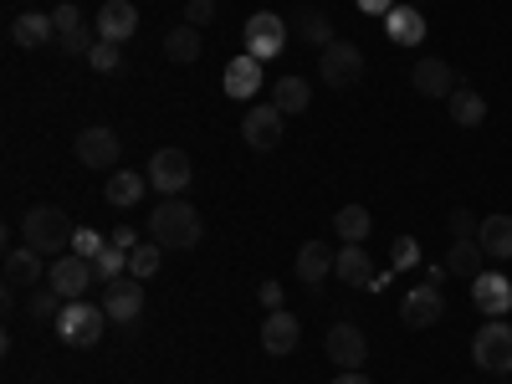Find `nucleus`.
I'll return each instance as SVG.
<instances>
[{"label": "nucleus", "instance_id": "f257e3e1", "mask_svg": "<svg viewBox=\"0 0 512 384\" xmlns=\"http://www.w3.org/2000/svg\"><path fill=\"white\" fill-rule=\"evenodd\" d=\"M200 210L185 200V195H164L154 205V216H149V236L164 246V251H190L200 241Z\"/></svg>", "mask_w": 512, "mask_h": 384}, {"label": "nucleus", "instance_id": "f03ea898", "mask_svg": "<svg viewBox=\"0 0 512 384\" xmlns=\"http://www.w3.org/2000/svg\"><path fill=\"white\" fill-rule=\"evenodd\" d=\"M21 236H26V246L41 251V256H67L77 231H72V221H67V210H57V205H31L26 216H21Z\"/></svg>", "mask_w": 512, "mask_h": 384}, {"label": "nucleus", "instance_id": "7ed1b4c3", "mask_svg": "<svg viewBox=\"0 0 512 384\" xmlns=\"http://www.w3.org/2000/svg\"><path fill=\"white\" fill-rule=\"evenodd\" d=\"M57 328V338L62 344H72V349H93L98 338H103V328H108V308H93V303H67L62 308V318L52 323Z\"/></svg>", "mask_w": 512, "mask_h": 384}, {"label": "nucleus", "instance_id": "20e7f679", "mask_svg": "<svg viewBox=\"0 0 512 384\" xmlns=\"http://www.w3.org/2000/svg\"><path fill=\"white\" fill-rule=\"evenodd\" d=\"M472 359H477L487 374H512V323H507V318H492V323L477 328Z\"/></svg>", "mask_w": 512, "mask_h": 384}, {"label": "nucleus", "instance_id": "39448f33", "mask_svg": "<svg viewBox=\"0 0 512 384\" xmlns=\"http://www.w3.org/2000/svg\"><path fill=\"white\" fill-rule=\"evenodd\" d=\"M144 175H149V185H154L159 195H180V190H190V180H195V164H190L185 149H154Z\"/></svg>", "mask_w": 512, "mask_h": 384}, {"label": "nucleus", "instance_id": "423d86ee", "mask_svg": "<svg viewBox=\"0 0 512 384\" xmlns=\"http://www.w3.org/2000/svg\"><path fill=\"white\" fill-rule=\"evenodd\" d=\"M318 77L328 82V88H354V82L364 77V52L354 47V41H333V47H323V57H318Z\"/></svg>", "mask_w": 512, "mask_h": 384}, {"label": "nucleus", "instance_id": "0eeeda50", "mask_svg": "<svg viewBox=\"0 0 512 384\" xmlns=\"http://www.w3.org/2000/svg\"><path fill=\"white\" fill-rule=\"evenodd\" d=\"M246 52L256 57V62H272L282 47H287V21L282 16H272V11H256L251 21H246Z\"/></svg>", "mask_w": 512, "mask_h": 384}, {"label": "nucleus", "instance_id": "6e6552de", "mask_svg": "<svg viewBox=\"0 0 512 384\" xmlns=\"http://www.w3.org/2000/svg\"><path fill=\"white\" fill-rule=\"evenodd\" d=\"M282 123H287V113L282 108H251L246 118H241V144L246 149H256V154H272L277 144H282Z\"/></svg>", "mask_w": 512, "mask_h": 384}, {"label": "nucleus", "instance_id": "1a4fd4ad", "mask_svg": "<svg viewBox=\"0 0 512 384\" xmlns=\"http://www.w3.org/2000/svg\"><path fill=\"white\" fill-rule=\"evenodd\" d=\"M400 318H405V328H436L441 318H446V297H441V287L436 282H420V287H410L405 292V303H400Z\"/></svg>", "mask_w": 512, "mask_h": 384}, {"label": "nucleus", "instance_id": "9d476101", "mask_svg": "<svg viewBox=\"0 0 512 384\" xmlns=\"http://www.w3.org/2000/svg\"><path fill=\"white\" fill-rule=\"evenodd\" d=\"M323 349H328V359H333L338 369H364V359H369V338L359 333V323H333L328 338H323Z\"/></svg>", "mask_w": 512, "mask_h": 384}, {"label": "nucleus", "instance_id": "9b49d317", "mask_svg": "<svg viewBox=\"0 0 512 384\" xmlns=\"http://www.w3.org/2000/svg\"><path fill=\"white\" fill-rule=\"evenodd\" d=\"M93 282H98V277H93V262H82V256H72V251H67V256H57L52 272H47V287H52V292H62L67 303H77V297L88 292Z\"/></svg>", "mask_w": 512, "mask_h": 384}, {"label": "nucleus", "instance_id": "f8f14e48", "mask_svg": "<svg viewBox=\"0 0 512 384\" xmlns=\"http://www.w3.org/2000/svg\"><path fill=\"white\" fill-rule=\"evenodd\" d=\"M72 154L88 164V169H113L118 164V134H113V128H82Z\"/></svg>", "mask_w": 512, "mask_h": 384}, {"label": "nucleus", "instance_id": "ddd939ff", "mask_svg": "<svg viewBox=\"0 0 512 384\" xmlns=\"http://www.w3.org/2000/svg\"><path fill=\"white\" fill-rule=\"evenodd\" d=\"M472 303H477L487 318H507V313H512V277H502V272L472 277Z\"/></svg>", "mask_w": 512, "mask_h": 384}, {"label": "nucleus", "instance_id": "4468645a", "mask_svg": "<svg viewBox=\"0 0 512 384\" xmlns=\"http://www.w3.org/2000/svg\"><path fill=\"white\" fill-rule=\"evenodd\" d=\"M410 82H415L420 98H451V93L461 88L456 72H451V62H441V57H420L415 72H410Z\"/></svg>", "mask_w": 512, "mask_h": 384}, {"label": "nucleus", "instance_id": "2eb2a0df", "mask_svg": "<svg viewBox=\"0 0 512 384\" xmlns=\"http://www.w3.org/2000/svg\"><path fill=\"white\" fill-rule=\"evenodd\" d=\"M103 308H108L113 323H134V318L144 313V282H139V277H118V282H108Z\"/></svg>", "mask_w": 512, "mask_h": 384}, {"label": "nucleus", "instance_id": "dca6fc26", "mask_svg": "<svg viewBox=\"0 0 512 384\" xmlns=\"http://www.w3.org/2000/svg\"><path fill=\"white\" fill-rule=\"evenodd\" d=\"M297 344H303V323H297L292 313H282V308H277V313H267V318H262V349H267L272 359H287Z\"/></svg>", "mask_w": 512, "mask_h": 384}, {"label": "nucleus", "instance_id": "f3484780", "mask_svg": "<svg viewBox=\"0 0 512 384\" xmlns=\"http://www.w3.org/2000/svg\"><path fill=\"white\" fill-rule=\"evenodd\" d=\"M134 31H139V6H134V0H108V6L98 11V36L103 41H118V47H123Z\"/></svg>", "mask_w": 512, "mask_h": 384}, {"label": "nucleus", "instance_id": "a211bd4d", "mask_svg": "<svg viewBox=\"0 0 512 384\" xmlns=\"http://www.w3.org/2000/svg\"><path fill=\"white\" fill-rule=\"evenodd\" d=\"M384 36H390L395 47H420V41H425V16H420V6H405V0H400V6L384 16Z\"/></svg>", "mask_w": 512, "mask_h": 384}, {"label": "nucleus", "instance_id": "6ab92c4d", "mask_svg": "<svg viewBox=\"0 0 512 384\" xmlns=\"http://www.w3.org/2000/svg\"><path fill=\"white\" fill-rule=\"evenodd\" d=\"M221 88H226L231 98H256V93H262V62H256L251 52H246V57H231Z\"/></svg>", "mask_w": 512, "mask_h": 384}, {"label": "nucleus", "instance_id": "aec40b11", "mask_svg": "<svg viewBox=\"0 0 512 384\" xmlns=\"http://www.w3.org/2000/svg\"><path fill=\"white\" fill-rule=\"evenodd\" d=\"M41 262H47L41 251L11 246V251H6V282H11V287H36L41 277H47V267H41Z\"/></svg>", "mask_w": 512, "mask_h": 384}, {"label": "nucleus", "instance_id": "412c9836", "mask_svg": "<svg viewBox=\"0 0 512 384\" xmlns=\"http://www.w3.org/2000/svg\"><path fill=\"white\" fill-rule=\"evenodd\" d=\"M333 262H338V251H328L323 241H303V246H297V277H303L308 287H323Z\"/></svg>", "mask_w": 512, "mask_h": 384}, {"label": "nucleus", "instance_id": "4be33fe9", "mask_svg": "<svg viewBox=\"0 0 512 384\" xmlns=\"http://www.w3.org/2000/svg\"><path fill=\"white\" fill-rule=\"evenodd\" d=\"M482 256H487V251H482L477 236H456L451 251H446V272H451V277H482V272H487Z\"/></svg>", "mask_w": 512, "mask_h": 384}, {"label": "nucleus", "instance_id": "5701e85b", "mask_svg": "<svg viewBox=\"0 0 512 384\" xmlns=\"http://www.w3.org/2000/svg\"><path fill=\"white\" fill-rule=\"evenodd\" d=\"M482 251L492 262H512V216H482V231H477Z\"/></svg>", "mask_w": 512, "mask_h": 384}, {"label": "nucleus", "instance_id": "b1692460", "mask_svg": "<svg viewBox=\"0 0 512 384\" xmlns=\"http://www.w3.org/2000/svg\"><path fill=\"white\" fill-rule=\"evenodd\" d=\"M11 41H16V47H47V41H57V21L26 11V16L11 21Z\"/></svg>", "mask_w": 512, "mask_h": 384}, {"label": "nucleus", "instance_id": "393cba45", "mask_svg": "<svg viewBox=\"0 0 512 384\" xmlns=\"http://www.w3.org/2000/svg\"><path fill=\"white\" fill-rule=\"evenodd\" d=\"M144 190H149V175H139V169H113V180H108L103 200L118 205V210H128V205H139Z\"/></svg>", "mask_w": 512, "mask_h": 384}, {"label": "nucleus", "instance_id": "a878e982", "mask_svg": "<svg viewBox=\"0 0 512 384\" xmlns=\"http://www.w3.org/2000/svg\"><path fill=\"white\" fill-rule=\"evenodd\" d=\"M200 52H205V36H200V26H175V31H164V57L169 62H200Z\"/></svg>", "mask_w": 512, "mask_h": 384}, {"label": "nucleus", "instance_id": "bb28decb", "mask_svg": "<svg viewBox=\"0 0 512 384\" xmlns=\"http://www.w3.org/2000/svg\"><path fill=\"white\" fill-rule=\"evenodd\" d=\"M446 108H451V123H461V128H482V118H487V98L477 88H456L446 98Z\"/></svg>", "mask_w": 512, "mask_h": 384}, {"label": "nucleus", "instance_id": "cd10ccee", "mask_svg": "<svg viewBox=\"0 0 512 384\" xmlns=\"http://www.w3.org/2000/svg\"><path fill=\"white\" fill-rule=\"evenodd\" d=\"M308 103H313V82H308V77H277L272 108H282V113H308Z\"/></svg>", "mask_w": 512, "mask_h": 384}, {"label": "nucleus", "instance_id": "c85d7f7f", "mask_svg": "<svg viewBox=\"0 0 512 384\" xmlns=\"http://www.w3.org/2000/svg\"><path fill=\"white\" fill-rule=\"evenodd\" d=\"M333 272L344 277V282H354V287H369V282H374V262H369L364 246H344V251H338Z\"/></svg>", "mask_w": 512, "mask_h": 384}, {"label": "nucleus", "instance_id": "c756f323", "mask_svg": "<svg viewBox=\"0 0 512 384\" xmlns=\"http://www.w3.org/2000/svg\"><path fill=\"white\" fill-rule=\"evenodd\" d=\"M292 26H297V41H308V47H318V52L338 41V36H333V21H328L323 11H297Z\"/></svg>", "mask_w": 512, "mask_h": 384}, {"label": "nucleus", "instance_id": "7c9ffc66", "mask_svg": "<svg viewBox=\"0 0 512 384\" xmlns=\"http://www.w3.org/2000/svg\"><path fill=\"white\" fill-rule=\"evenodd\" d=\"M369 226H374V221H369V210H364V205H344V210L333 216V231L344 236V246H364Z\"/></svg>", "mask_w": 512, "mask_h": 384}, {"label": "nucleus", "instance_id": "2f4dec72", "mask_svg": "<svg viewBox=\"0 0 512 384\" xmlns=\"http://www.w3.org/2000/svg\"><path fill=\"white\" fill-rule=\"evenodd\" d=\"M159 262H164V246L159 241H139L134 251H128V277H159Z\"/></svg>", "mask_w": 512, "mask_h": 384}, {"label": "nucleus", "instance_id": "473e14b6", "mask_svg": "<svg viewBox=\"0 0 512 384\" xmlns=\"http://www.w3.org/2000/svg\"><path fill=\"white\" fill-rule=\"evenodd\" d=\"M93 277H98V282H118V277H128V251L108 241V246L93 256Z\"/></svg>", "mask_w": 512, "mask_h": 384}, {"label": "nucleus", "instance_id": "72a5a7b5", "mask_svg": "<svg viewBox=\"0 0 512 384\" xmlns=\"http://www.w3.org/2000/svg\"><path fill=\"white\" fill-rule=\"evenodd\" d=\"M62 308H67L62 292H52V287H36V292H31V318H36V323H57Z\"/></svg>", "mask_w": 512, "mask_h": 384}, {"label": "nucleus", "instance_id": "f704fd0d", "mask_svg": "<svg viewBox=\"0 0 512 384\" xmlns=\"http://www.w3.org/2000/svg\"><path fill=\"white\" fill-rule=\"evenodd\" d=\"M108 246V236L103 231H93V226H77V236H72V256H82V262H93V256Z\"/></svg>", "mask_w": 512, "mask_h": 384}, {"label": "nucleus", "instance_id": "c9c22d12", "mask_svg": "<svg viewBox=\"0 0 512 384\" xmlns=\"http://www.w3.org/2000/svg\"><path fill=\"white\" fill-rule=\"evenodd\" d=\"M88 67H93V72H118V67H123L118 41H98V47L88 52Z\"/></svg>", "mask_w": 512, "mask_h": 384}, {"label": "nucleus", "instance_id": "e433bc0d", "mask_svg": "<svg viewBox=\"0 0 512 384\" xmlns=\"http://www.w3.org/2000/svg\"><path fill=\"white\" fill-rule=\"evenodd\" d=\"M185 21L205 31L210 21H216V0H185Z\"/></svg>", "mask_w": 512, "mask_h": 384}, {"label": "nucleus", "instance_id": "4c0bfd02", "mask_svg": "<svg viewBox=\"0 0 512 384\" xmlns=\"http://www.w3.org/2000/svg\"><path fill=\"white\" fill-rule=\"evenodd\" d=\"M420 262V241L415 236H400L395 241V272H405V267H415Z\"/></svg>", "mask_w": 512, "mask_h": 384}, {"label": "nucleus", "instance_id": "58836bf2", "mask_svg": "<svg viewBox=\"0 0 512 384\" xmlns=\"http://www.w3.org/2000/svg\"><path fill=\"white\" fill-rule=\"evenodd\" d=\"M477 231H482V221L472 216V210L456 205V210H451V236H477Z\"/></svg>", "mask_w": 512, "mask_h": 384}, {"label": "nucleus", "instance_id": "ea45409f", "mask_svg": "<svg viewBox=\"0 0 512 384\" xmlns=\"http://www.w3.org/2000/svg\"><path fill=\"white\" fill-rule=\"evenodd\" d=\"M52 21H57V36H67V31H77V26H82V16H77L72 0H62V6L52 11Z\"/></svg>", "mask_w": 512, "mask_h": 384}, {"label": "nucleus", "instance_id": "a19ab883", "mask_svg": "<svg viewBox=\"0 0 512 384\" xmlns=\"http://www.w3.org/2000/svg\"><path fill=\"white\" fill-rule=\"evenodd\" d=\"M256 297H262L267 313H277L282 308V282H262V287H256Z\"/></svg>", "mask_w": 512, "mask_h": 384}, {"label": "nucleus", "instance_id": "79ce46f5", "mask_svg": "<svg viewBox=\"0 0 512 384\" xmlns=\"http://www.w3.org/2000/svg\"><path fill=\"white\" fill-rule=\"evenodd\" d=\"M395 6H400V0H359V11H364V16H390Z\"/></svg>", "mask_w": 512, "mask_h": 384}, {"label": "nucleus", "instance_id": "37998d69", "mask_svg": "<svg viewBox=\"0 0 512 384\" xmlns=\"http://www.w3.org/2000/svg\"><path fill=\"white\" fill-rule=\"evenodd\" d=\"M108 241H113V246H123V251H134V246H139V231H128V226H123V231H113Z\"/></svg>", "mask_w": 512, "mask_h": 384}, {"label": "nucleus", "instance_id": "c03bdc74", "mask_svg": "<svg viewBox=\"0 0 512 384\" xmlns=\"http://www.w3.org/2000/svg\"><path fill=\"white\" fill-rule=\"evenodd\" d=\"M328 384H369V374L364 369H344V374H333Z\"/></svg>", "mask_w": 512, "mask_h": 384}, {"label": "nucleus", "instance_id": "a18cd8bd", "mask_svg": "<svg viewBox=\"0 0 512 384\" xmlns=\"http://www.w3.org/2000/svg\"><path fill=\"white\" fill-rule=\"evenodd\" d=\"M405 6H425V0H405Z\"/></svg>", "mask_w": 512, "mask_h": 384}]
</instances>
